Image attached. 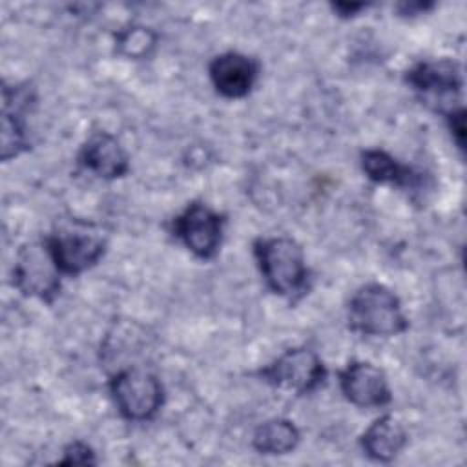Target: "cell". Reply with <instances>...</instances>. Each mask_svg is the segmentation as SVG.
I'll return each instance as SVG.
<instances>
[{
    "mask_svg": "<svg viewBox=\"0 0 467 467\" xmlns=\"http://www.w3.org/2000/svg\"><path fill=\"white\" fill-rule=\"evenodd\" d=\"M347 321L352 332L374 337L398 336L409 328L400 297L381 283H367L350 296Z\"/></svg>",
    "mask_w": 467,
    "mask_h": 467,
    "instance_id": "2",
    "label": "cell"
},
{
    "mask_svg": "<svg viewBox=\"0 0 467 467\" xmlns=\"http://www.w3.org/2000/svg\"><path fill=\"white\" fill-rule=\"evenodd\" d=\"M2 161L7 162L31 148L27 133V115L36 93L29 84H2Z\"/></svg>",
    "mask_w": 467,
    "mask_h": 467,
    "instance_id": "9",
    "label": "cell"
},
{
    "mask_svg": "<svg viewBox=\"0 0 467 467\" xmlns=\"http://www.w3.org/2000/svg\"><path fill=\"white\" fill-rule=\"evenodd\" d=\"M62 275H80L95 266L106 254L108 239L95 224L69 219L44 239Z\"/></svg>",
    "mask_w": 467,
    "mask_h": 467,
    "instance_id": "3",
    "label": "cell"
},
{
    "mask_svg": "<svg viewBox=\"0 0 467 467\" xmlns=\"http://www.w3.org/2000/svg\"><path fill=\"white\" fill-rule=\"evenodd\" d=\"M11 277L18 292L46 303H53L60 292L62 272L46 241L26 243L18 248Z\"/></svg>",
    "mask_w": 467,
    "mask_h": 467,
    "instance_id": "6",
    "label": "cell"
},
{
    "mask_svg": "<svg viewBox=\"0 0 467 467\" xmlns=\"http://www.w3.org/2000/svg\"><path fill=\"white\" fill-rule=\"evenodd\" d=\"M339 389L347 401L361 409H379L392 400L385 372L370 361H350L339 372Z\"/></svg>",
    "mask_w": 467,
    "mask_h": 467,
    "instance_id": "10",
    "label": "cell"
},
{
    "mask_svg": "<svg viewBox=\"0 0 467 467\" xmlns=\"http://www.w3.org/2000/svg\"><path fill=\"white\" fill-rule=\"evenodd\" d=\"M259 75V62L239 51H226L208 64V77L215 91L230 100L250 95Z\"/></svg>",
    "mask_w": 467,
    "mask_h": 467,
    "instance_id": "11",
    "label": "cell"
},
{
    "mask_svg": "<svg viewBox=\"0 0 467 467\" xmlns=\"http://www.w3.org/2000/svg\"><path fill=\"white\" fill-rule=\"evenodd\" d=\"M447 119V124H449V130L452 133V139L456 140L458 148L463 150V139H465V109L463 106H458L456 109H452L451 113L445 115Z\"/></svg>",
    "mask_w": 467,
    "mask_h": 467,
    "instance_id": "18",
    "label": "cell"
},
{
    "mask_svg": "<svg viewBox=\"0 0 467 467\" xmlns=\"http://www.w3.org/2000/svg\"><path fill=\"white\" fill-rule=\"evenodd\" d=\"M330 7L334 9V13L339 18H350V16H356L361 9H367V4H363V2H334V4H330Z\"/></svg>",
    "mask_w": 467,
    "mask_h": 467,
    "instance_id": "20",
    "label": "cell"
},
{
    "mask_svg": "<svg viewBox=\"0 0 467 467\" xmlns=\"http://www.w3.org/2000/svg\"><path fill=\"white\" fill-rule=\"evenodd\" d=\"M58 463L60 465H91L95 463V452L88 443L77 440L66 445L64 458L58 460Z\"/></svg>",
    "mask_w": 467,
    "mask_h": 467,
    "instance_id": "17",
    "label": "cell"
},
{
    "mask_svg": "<svg viewBox=\"0 0 467 467\" xmlns=\"http://www.w3.org/2000/svg\"><path fill=\"white\" fill-rule=\"evenodd\" d=\"M224 215L208 204L193 201L171 219V235L179 239L197 259L210 261L223 243Z\"/></svg>",
    "mask_w": 467,
    "mask_h": 467,
    "instance_id": "8",
    "label": "cell"
},
{
    "mask_svg": "<svg viewBox=\"0 0 467 467\" xmlns=\"http://www.w3.org/2000/svg\"><path fill=\"white\" fill-rule=\"evenodd\" d=\"M434 7V2H401L396 5V11L401 15V16H418V15H423L427 13L429 9Z\"/></svg>",
    "mask_w": 467,
    "mask_h": 467,
    "instance_id": "19",
    "label": "cell"
},
{
    "mask_svg": "<svg viewBox=\"0 0 467 467\" xmlns=\"http://www.w3.org/2000/svg\"><path fill=\"white\" fill-rule=\"evenodd\" d=\"M363 173L378 184H389L403 190H416L423 182V173L400 162L389 151L379 148L363 150L359 155Z\"/></svg>",
    "mask_w": 467,
    "mask_h": 467,
    "instance_id": "13",
    "label": "cell"
},
{
    "mask_svg": "<svg viewBox=\"0 0 467 467\" xmlns=\"http://www.w3.org/2000/svg\"><path fill=\"white\" fill-rule=\"evenodd\" d=\"M77 162L100 179H120L130 171V159L115 135L108 131L91 133L77 153Z\"/></svg>",
    "mask_w": 467,
    "mask_h": 467,
    "instance_id": "12",
    "label": "cell"
},
{
    "mask_svg": "<svg viewBox=\"0 0 467 467\" xmlns=\"http://www.w3.org/2000/svg\"><path fill=\"white\" fill-rule=\"evenodd\" d=\"M301 440V432L294 421L286 418H274L261 423L252 436V447L259 454L283 456L292 452Z\"/></svg>",
    "mask_w": 467,
    "mask_h": 467,
    "instance_id": "15",
    "label": "cell"
},
{
    "mask_svg": "<svg viewBox=\"0 0 467 467\" xmlns=\"http://www.w3.org/2000/svg\"><path fill=\"white\" fill-rule=\"evenodd\" d=\"M119 414L135 423L150 421L164 403V387L150 370L130 367L115 372L108 383Z\"/></svg>",
    "mask_w": 467,
    "mask_h": 467,
    "instance_id": "4",
    "label": "cell"
},
{
    "mask_svg": "<svg viewBox=\"0 0 467 467\" xmlns=\"http://www.w3.org/2000/svg\"><path fill=\"white\" fill-rule=\"evenodd\" d=\"M403 78L418 95L421 104L434 109L436 113L445 117L458 108H454V102L462 93L463 77L460 64L452 58L416 62L405 71Z\"/></svg>",
    "mask_w": 467,
    "mask_h": 467,
    "instance_id": "5",
    "label": "cell"
},
{
    "mask_svg": "<svg viewBox=\"0 0 467 467\" xmlns=\"http://www.w3.org/2000/svg\"><path fill=\"white\" fill-rule=\"evenodd\" d=\"M361 451L367 458L379 463L392 462L407 445L403 425L390 414L376 418L359 436Z\"/></svg>",
    "mask_w": 467,
    "mask_h": 467,
    "instance_id": "14",
    "label": "cell"
},
{
    "mask_svg": "<svg viewBox=\"0 0 467 467\" xmlns=\"http://www.w3.org/2000/svg\"><path fill=\"white\" fill-rule=\"evenodd\" d=\"M155 42H157V35L150 27H142V26H130L119 31L115 38L117 51L122 57L133 58V60L146 58L153 51Z\"/></svg>",
    "mask_w": 467,
    "mask_h": 467,
    "instance_id": "16",
    "label": "cell"
},
{
    "mask_svg": "<svg viewBox=\"0 0 467 467\" xmlns=\"http://www.w3.org/2000/svg\"><path fill=\"white\" fill-rule=\"evenodd\" d=\"M266 288L294 301L308 290L310 272L301 244L286 235L259 237L252 244Z\"/></svg>",
    "mask_w": 467,
    "mask_h": 467,
    "instance_id": "1",
    "label": "cell"
},
{
    "mask_svg": "<svg viewBox=\"0 0 467 467\" xmlns=\"http://www.w3.org/2000/svg\"><path fill=\"white\" fill-rule=\"evenodd\" d=\"M257 376L272 387L310 394L327 379V367L316 350L308 347H294L259 368Z\"/></svg>",
    "mask_w": 467,
    "mask_h": 467,
    "instance_id": "7",
    "label": "cell"
}]
</instances>
